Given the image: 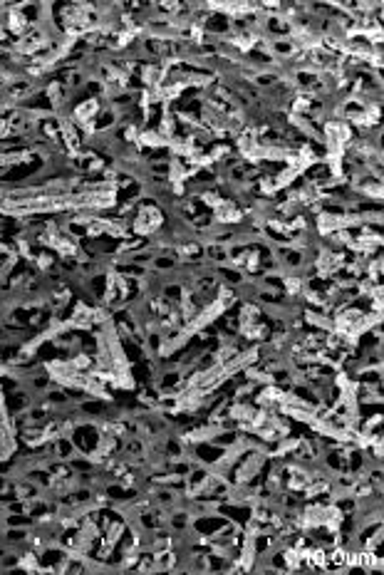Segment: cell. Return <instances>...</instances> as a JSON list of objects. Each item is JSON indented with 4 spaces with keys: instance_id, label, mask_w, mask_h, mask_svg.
I'll return each mask as SVG.
<instances>
[{
    "instance_id": "obj_1",
    "label": "cell",
    "mask_w": 384,
    "mask_h": 575,
    "mask_svg": "<svg viewBox=\"0 0 384 575\" xmlns=\"http://www.w3.org/2000/svg\"><path fill=\"white\" fill-rule=\"evenodd\" d=\"M32 260H35V265H37V268H40V271H50V268H52V263H55V258H52V255H50L47 251H43V253H37V255H35Z\"/></svg>"
}]
</instances>
